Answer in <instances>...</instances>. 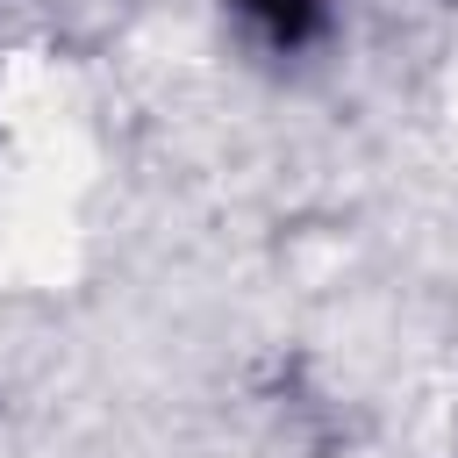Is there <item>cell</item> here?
I'll list each match as a JSON object with an SVG mask.
<instances>
[{
	"mask_svg": "<svg viewBox=\"0 0 458 458\" xmlns=\"http://www.w3.org/2000/svg\"><path fill=\"white\" fill-rule=\"evenodd\" d=\"M243 14L272 36V43H301L315 29V0H243Z\"/></svg>",
	"mask_w": 458,
	"mask_h": 458,
	"instance_id": "6da1fadb",
	"label": "cell"
}]
</instances>
